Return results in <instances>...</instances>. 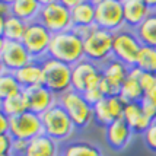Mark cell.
<instances>
[{
  "label": "cell",
  "instance_id": "obj_31",
  "mask_svg": "<svg viewBox=\"0 0 156 156\" xmlns=\"http://www.w3.org/2000/svg\"><path fill=\"white\" fill-rule=\"evenodd\" d=\"M139 82H140L143 90L146 94V92L152 90L156 86V75L155 73H147V72H143L142 70V73L139 76Z\"/></svg>",
  "mask_w": 156,
  "mask_h": 156
},
{
  "label": "cell",
  "instance_id": "obj_18",
  "mask_svg": "<svg viewBox=\"0 0 156 156\" xmlns=\"http://www.w3.org/2000/svg\"><path fill=\"white\" fill-rule=\"evenodd\" d=\"M73 28L95 27V2L77 0L75 7L70 9Z\"/></svg>",
  "mask_w": 156,
  "mask_h": 156
},
{
  "label": "cell",
  "instance_id": "obj_26",
  "mask_svg": "<svg viewBox=\"0 0 156 156\" xmlns=\"http://www.w3.org/2000/svg\"><path fill=\"white\" fill-rule=\"evenodd\" d=\"M134 31H136V35L139 37L142 45L156 48V10H153L144 19L142 25Z\"/></svg>",
  "mask_w": 156,
  "mask_h": 156
},
{
  "label": "cell",
  "instance_id": "obj_10",
  "mask_svg": "<svg viewBox=\"0 0 156 156\" xmlns=\"http://www.w3.org/2000/svg\"><path fill=\"white\" fill-rule=\"evenodd\" d=\"M102 79L101 66L94 61L83 58L77 64L72 66V89L85 94L92 88H98Z\"/></svg>",
  "mask_w": 156,
  "mask_h": 156
},
{
  "label": "cell",
  "instance_id": "obj_25",
  "mask_svg": "<svg viewBox=\"0 0 156 156\" xmlns=\"http://www.w3.org/2000/svg\"><path fill=\"white\" fill-rule=\"evenodd\" d=\"M0 109H2V114L10 117V118L29 111V105H28L25 92H20L19 95L10 96L6 99H0Z\"/></svg>",
  "mask_w": 156,
  "mask_h": 156
},
{
  "label": "cell",
  "instance_id": "obj_16",
  "mask_svg": "<svg viewBox=\"0 0 156 156\" xmlns=\"http://www.w3.org/2000/svg\"><path fill=\"white\" fill-rule=\"evenodd\" d=\"M101 72H102V79L112 88V90L115 92L117 95H120V89H121L124 80L129 76L130 72L129 66L112 57V58H109L107 63H104L101 66Z\"/></svg>",
  "mask_w": 156,
  "mask_h": 156
},
{
  "label": "cell",
  "instance_id": "obj_22",
  "mask_svg": "<svg viewBox=\"0 0 156 156\" xmlns=\"http://www.w3.org/2000/svg\"><path fill=\"white\" fill-rule=\"evenodd\" d=\"M42 0H10V12L27 23L38 20Z\"/></svg>",
  "mask_w": 156,
  "mask_h": 156
},
{
  "label": "cell",
  "instance_id": "obj_7",
  "mask_svg": "<svg viewBox=\"0 0 156 156\" xmlns=\"http://www.w3.org/2000/svg\"><path fill=\"white\" fill-rule=\"evenodd\" d=\"M51 40H53V34L40 20H34V22L28 23L27 32L20 42L27 48V51L32 57V60L42 61L48 55Z\"/></svg>",
  "mask_w": 156,
  "mask_h": 156
},
{
  "label": "cell",
  "instance_id": "obj_4",
  "mask_svg": "<svg viewBox=\"0 0 156 156\" xmlns=\"http://www.w3.org/2000/svg\"><path fill=\"white\" fill-rule=\"evenodd\" d=\"M44 72V86L57 96L72 89V66L53 57H45L41 61Z\"/></svg>",
  "mask_w": 156,
  "mask_h": 156
},
{
  "label": "cell",
  "instance_id": "obj_19",
  "mask_svg": "<svg viewBox=\"0 0 156 156\" xmlns=\"http://www.w3.org/2000/svg\"><path fill=\"white\" fill-rule=\"evenodd\" d=\"M122 118L129 124L130 129L133 130V133H137V134H143L152 124V121L144 115L140 102H129L126 105Z\"/></svg>",
  "mask_w": 156,
  "mask_h": 156
},
{
  "label": "cell",
  "instance_id": "obj_17",
  "mask_svg": "<svg viewBox=\"0 0 156 156\" xmlns=\"http://www.w3.org/2000/svg\"><path fill=\"white\" fill-rule=\"evenodd\" d=\"M140 73H142V70L137 66L130 67L129 76H127V79L124 80L121 89H120V96L127 104L129 102H140L144 98V95H146L142 88V85H140V82H139Z\"/></svg>",
  "mask_w": 156,
  "mask_h": 156
},
{
  "label": "cell",
  "instance_id": "obj_35",
  "mask_svg": "<svg viewBox=\"0 0 156 156\" xmlns=\"http://www.w3.org/2000/svg\"><path fill=\"white\" fill-rule=\"evenodd\" d=\"M28 146H29V142H27V140H18V139H15L12 155H13V156H25V155H27Z\"/></svg>",
  "mask_w": 156,
  "mask_h": 156
},
{
  "label": "cell",
  "instance_id": "obj_13",
  "mask_svg": "<svg viewBox=\"0 0 156 156\" xmlns=\"http://www.w3.org/2000/svg\"><path fill=\"white\" fill-rule=\"evenodd\" d=\"M23 92L27 95L29 111L37 114V115L45 114L48 109L53 108L57 104V101H58V96L53 94L50 89H47L44 85L23 89Z\"/></svg>",
  "mask_w": 156,
  "mask_h": 156
},
{
  "label": "cell",
  "instance_id": "obj_33",
  "mask_svg": "<svg viewBox=\"0 0 156 156\" xmlns=\"http://www.w3.org/2000/svg\"><path fill=\"white\" fill-rule=\"evenodd\" d=\"M83 96L86 98V101H88L90 105H95V104H98L99 101H102V99L105 98L104 94L101 92L99 86H98V88H92V89H89V90H86V92L83 94Z\"/></svg>",
  "mask_w": 156,
  "mask_h": 156
},
{
  "label": "cell",
  "instance_id": "obj_6",
  "mask_svg": "<svg viewBox=\"0 0 156 156\" xmlns=\"http://www.w3.org/2000/svg\"><path fill=\"white\" fill-rule=\"evenodd\" d=\"M41 120H42L44 134L54 139L55 142H66L67 139L72 137L76 129L72 118L58 104H55L45 114H42Z\"/></svg>",
  "mask_w": 156,
  "mask_h": 156
},
{
  "label": "cell",
  "instance_id": "obj_5",
  "mask_svg": "<svg viewBox=\"0 0 156 156\" xmlns=\"http://www.w3.org/2000/svg\"><path fill=\"white\" fill-rule=\"evenodd\" d=\"M57 104L69 114L76 129H85L94 120V105H90L80 92L70 89L58 96Z\"/></svg>",
  "mask_w": 156,
  "mask_h": 156
},
{
  "label": "cell",
  "instance_id": "obj_20",
  "mask_svg": "<svg viewBox=\"0 0 156 156\" xmlns=\"http://www.w3.org/2000/svg\"><path fill=\"white\" fill-rule=\"evenodd\" d=\"M13 75L16 76L18 82L23 89L44 85V72H42L41 61H31L29 64L23 66L19 70H16Z\"/></svg>",
  "mask_w": 156,
  "mask_h": 156
},
{
  "label": "cell",
  "instance_id": "obj_15",
  "mask_svg": "<svg viewBox=\"0 0 156 156\" xmlns=\"http://www.w3.org/2000/svg\"><path fill=\"white\" fill-rule=\"evenodd\" d=\"M133 136V130L129 127V124L124 121V118L115 120L109 124L108 127H105V139L111 149L121 152L122 149L127 147V144L131 140Z\"/></svg>",
  "mask_w": 156,
  "mask_h": 156
},
{
  "label": "cell",
  "instance_id": "obj_24",
  "mask_svg": "<svg viewBox=\"0 0 156 156\" xmlns=\"http://www.w3.org/2000/svg\"><path fill=\"white\" fill-rule=\"evenodd\" d=\"M60 156H102V150L95 143L76 140L64 144L60 150Z\"/></svg>",
  "mask_w": 156,
  "mask_h": 156
},
{
  "label": "cell",
  "instance_id": "obj_36",
  "mask_svg": "<svg viewBox=\"0 0 156 156\" xmlns=\"http://www.w3.org/2000/svg\"><path fill=\"white\" fill-rule=\"evenodd\" d=\"M10 133V117L0 114V134H9Z\"/></svg>",
  "mask_w": 156,
  "mask_h": 156
},
{
  "label": "cell",
  "instance_id": "obj_21",
  "mask_svg": "<svg viewBox=\"0 0 156 156\" xmlns=\"http://www.w3.org/2000/svg\"><path fill=\"white\" fill-rule=\"evenodd\" d=\"M60 150L58 142L42 133L29 142L25 156H60Z\"/></svg>",
  "mask_w": 156,
  "mask_h": 156
},
{
  "label": "cell",
  "instance_id": "obj_23",
  "mask_svg": "<svg viewBox=\"0 0 156 156\" xmlns=\"http://www.w3.org/2000/svg\"><path fill=\"white\" fill-rule=\"evenodd\" d=\"M28 23L25 20L16 18L13 15H9L6 18H0V34L2 40L9 41H22L27 32Z\"/></svg>",
  "mask_w": 156,
  "mask_h": 156
},
{
  "label": "cell",
  "instance_id": "obj_12",
  "mask_svg": "<svg viewBox=\"0 0 156 156\" xmlns=\"http://www.w3.org/2000/svg\"><path fill=\"white\" fill-rule=\"evenodd\" d=\"M44 133L41 115H37L31 111L15 115L10 118V134L13 139L31 142L32 139Z\"/></svg>",
  "mask_w": 156,
  "mask_h": 156
},
{
  "label": "cell",
  "instance_id": "obj_27",
  "mask_svg": "<svg viewBox=\"0 0 156 156\" xmlns=\"http://www.w3.org/2000/svg\"><path fill=\"white\" fill-rule=\"evenodd\" d=\"M23 92L16 76L12 72H0V99H6L10 96L19 95Z\"/></svg>",
  "mask_w": 156,
  "mask_h": 156
},
{
  "label": "cell",
  "instance_id": "obj_3",
  "mask_svg": "<svg viewBox=\"0 0 156 156\" xmlns=\"http://www.w3.org/2000/svg\"><path fill=\"white\" fill-rule=\"evenodd\" d=\"M85 58L102 66L109 58H112V47H114V34L95 27L90 29L85 38Z\"/></svg>",
  "mask_w": 156,
  "mask_h": 156
},
{
  "label": "cell",
  "instance_id": "obj_9",
  "mask_svg": "<svg viewBox=\"0 0 156 156\" xmlns=\"http://www.w3.org/2000/svg\"><path fill=\"white\" fill-rule=\"evenodd\" d=\"M142 48V42L136 35V31L130 28H122L114 32V47H112V57L122 61L129 67L136 66L137 57Z\"/></svg>",
  "mask_w": 156,
  "mask_h": 156
},
{
  "label": "cell",
  "instance_id": "obj_30",
  "mask_svg": "<svg viewBox=\"0 0 156 156\" xmlns=\"http://www.w3.org/2000/svg\"><path fill=\"white\" fill-rule=\"evenodd\" d=\"M143 140L144 144L147 146V149L156 153V121L150 124V127L143 133Z\"/></svg>",
  "mask_w": 156,
  "mask_h": 156
},
{
  "label": "cell",
  "instance_id": "obj_38",
  "mask_svg": "<svg viewBox=\"0 0 156 156\" xmlns=\"http://www.w3.org/2000/svg\"><path fill=\"white\" fill-rule=\"evenodd\" d=\"M0 156H13L12 153H9V155H0Z\"/></svg>",
  "mask_w": 156,
  "mask_h": 156
},
{
  "label": "cell",
  "instance_id": "obj_2",
  "mask_svg": "<svg viewBox=\"0 0 156 156\" xmlns=\"http://www.w3.org/2000/svg\"><path fill=\"white\" fill-rule=\"evenodd\" d=\"M38 20L53 35L73 29L70 9L63 0H42Z\"/></svg>",
  "mask_w": 156,
  "mask_h": 156
},
{
  "label": "cell",
  "instance_id": "obj_29",
  "mask_svg": "<svg viewBox=\"0 0 156 156\" xmlns=\"http://www.w3.org/2000/svg\"><path fill=\"white\" fill-rule=\"evenodd\" d=\"M94 120L102 127H108L112 121H115V118H114L111 109H109L107 98H104L102 101H99L98 104L94 105Z\"/></svg>",
  "mask_w": 156,
  "mask_h": 156
},
{
  "label": "cell",
  "instance_id": "obj_28",
  "mask_svg": "<svg viewBox=\"0 0 156 156\" xmlns=\"http://www.w3.org/2000/svg\"><path fill=\"white\" fill-rule=\"evenodd\" d=\"M136 66L143 72L156 75V48L142 45L136 61Z\"/></svg>",
  "mask_w": 156,
  "mask_h": 156
},
{
  "label": "cell",
  "instance_id": "obj_1",
  "mask_svg": "<svg viewBox=\"0 0 156 156\" xmlns=\"http://www.w3.org/2000/svg\"><path fill=\"white\" fill-rule=\"evenodd\" d=\"M48 57L60 60L69 66H75L85 58L83 38L75 29H69L53 35L51 45L48 50Z\"/></svg>",
  "mask_w": 156,
  "mask_h": 156
},
{
  "label": "cell",
  "instance_id": "obj_11",
  "mask_svg": "<svg viewBox=\"0 0 156 156\" xmlns=\"http://www.w3.org/2000/svg\"><path fill=\"white\" fill-rule=\"evenodd\" d=\"M31 61H34L32 57L29 55L20 41H0V64H2L0 72L15 73L16 70L29 64Z\"/></svg>",
  "mask_w": 156,
  "mask_h": 156
},
{
  "label": "cell",
  "instance_id": "obj_34",
  "mask_svg": "<svg viewBox=\"0 0 156 156\" xmlns=\"http://www.w3.org/2000/svg\"><path fill=\"white\" fill-rule=\"evenodd\" d=\"M140 105H142V109H143V112H144V115L147 117L152 122L156 121V107L155 105L150 101H147L146 98H143L142 101H140Z\"/></svg>",
  "mask_w": 156,
  "mask_h": 156
},
{
  "label": "cell",
  "instance_id": "obj_8",
  "mask_svg": "<svg viewBox=\"0 0 156 156\" xmlns=\"http://www.w3.org/2000/svg\"><path fill=\"white\" fill-rule=\"evenodd\" d=\"M95 25L101 29L117 32L126 28L122 0H98L95 2Z\"/></svg>",
  "mask_w": 156,
  "mask_h": 156
},
{
  "label": "cell",
  "instance_id": "obj_32",
  "mask_svg": "<svg viewBox=\"0 0 156 156\" xmlns=\"http://www.w3.org/2000/svg\"><path fill=\"white\" fill-rule=\"evenodd\" d=\"M15 139L12 134H0V155H9L13 150Z\"/></svg>",
  "mask_w": 156,
  "mask_h": 156
},
{
  "label": "cell",
  "instance_id": "obj_37",
  "mask_svg": "<svg viewBox=\"0 0 156 156\" xmlns=\"http://www.w3.org/2000/svg\"><path fill=\"white\" fill-rule=\"evenodd\" d=\"M144 98L147 99V101H150L153 105L156 107V86L152 90H149V92H146V95H144Z\"/></svg>",
  "mask_w": 156,
  "mask_h": 156
},
{
  "label": "cell",
  "instance_id": "obj_14",
  "mask_svg": "<svg viewBox=\"0 0 156 156\" xmlns=\"http://www.w3.org/2000/svg\"><path fill=\"white\" fill-rule=\"evenodd\" d=\"M122 10L126 28H130L133 31L140 27L144 19L153 12L147 0H122Z\"/></svg>",
  "mask_w": 156,
  "mask_h": 156
}]
</instances>
